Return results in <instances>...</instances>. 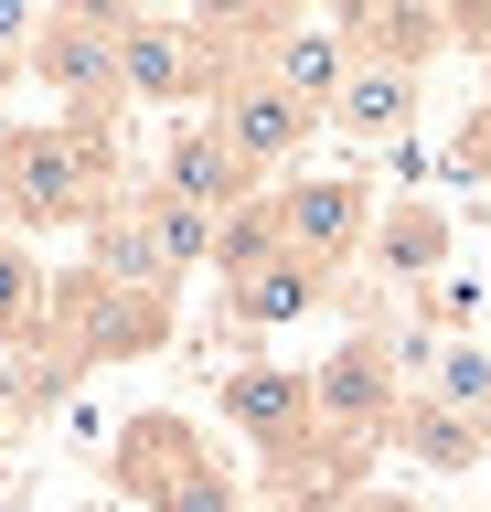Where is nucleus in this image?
<instances>
[{"instance_id": "obj_10", "label": "nucleus", "mask_w": 491, "mask_h": 512, "mask_svg": "<svg viewBox=\"0 0 491 512\" xmlns=\"http://www.w3.org/2000/svg\"><path fill=\"white\" fill-rule=\"evenodd\" d=\"M86 278H97V288H129V299H171V267H161L150 214H139V182L86 224Z\"/></svg>"}, {"instance_id": "obj_4", "label": "nucleus", "mask_w": 491, "mask_h": 512, "mask_svg": "<svg viewBox=\"0 0 491 512\" xmlns=\"http://www.w3.org/2000/svg\"><path fill=\"white\" fill-rule=\"evenodd\" d=\"M22 75H33L43 96H65L54 118L118 128V11H33Z\"/></svg>"}, {"instance_id": "obj_9", "label": "nucleus", "mask_w": 491, "mask_h": 512, "mask_svg": "<svg viewBox=\"0 0 491 512\" xmlns=\"http://www.w3.org/2000/svg\"><path fill=\"white\" fill-rule=\"evenodd\" d=\"M150 192H171V203H193V214H246V203H267V182L246 171V160L214 139V118H182L161 139V160H150Z\"/></svg>"}, {"instance_id": "obj_7", "label": "nucleus", "mask_w": 491, "mask_h": 512, "mask_svg": "<svg viewBox=\"0 0 491 512\" xmlns=\"http://www.w3.org/2000/svg\"><path fill=\"white\" fill-rule=\"evenodd\" d=\"M203 118H214V139H225V150L246 160L267 192L299 182V160H310V139H321V107H299V96H289V86H267V75H235V86L214 96Z\"/></svg>"}, {"instance_id": "obj_14", "label": "nucleus", "mask_w": 491, "mask_h": 512, "mask_svg": "<svg viewBox=\"0 0 491 512\" xmlns=\"http://www.w3.org/2000/svg\"><path fill=\"white\" fill-rule=\"evenodd\" d=\"M321 128H342V139H363V150L406 139V128H417V75H395V64H353Z\"/></svg>"}, {"instance_id": "obj_5", "label": "nucleus", "mask_w": 491, "mask_h": 512, "mask_svg": "<svg viewBox=\"0 0 491 512\" xmlns=\"http://www.w3.org/2000/svg\"><path fill=\"white\" fill-rule=\"evenodd\" d=\"M267 214H278V246L299 267H321V278H342L374 246V182L363 171H299V182L267 192Z\"/></svg>"}, {"instance_id": "obj_8", "label": "nucleus", "mask_w": 491, "mask_h": 512, "mask_svg": "<svg viewBox=\"0 0 491 512\" xmlns=\"http://www.w3.org/2000/svg\"><path fill=\"white\" fill-rule=\"evenodd\" d=\"M214 406H225L235 438H257V470H267V480L289 470V459H310V438H321V416H310V374H289V363H235Z\"/></svg>"}, {"instance_id": "obj_16", "label": "nucleus", "mask_w": 491, "mask_h": 512, "mask_svg": "<svg viewBox=\"0 0 491 512\" xmlns=\"http://www.w3.org/2000/svg\"><path fill=\"white\" fill-rule=\"evenodd\" d=\"M43 331H54V267L33 256V235L0 224V363L43 352Z\"/></svg>"}, {"instance_id": "obj_3", "label": "nucleus", "mask_w": 491, "mask_h": 512, "mask_svg": "<svg viewBox=\"0 0 491 512\" xmlns=\"http://www.w3.org/2000/svg\"><path fill=\"white\" fill-rule=\"evenodd\" d=\"M235 86L214 22H171V11H118V107H182V96H214Z\"/></svg>"}, {"instance_id": "obj_15", "label": "nucleus", "mask_w": 491, "mask_h": 512, "mask_svg": "<svg viewBox=\"0 0 491 512\" xmlns=\"http://www.w3.org/2000/svg\"><path fill=\"white\" fill-rule=\"evenodd\" d=\"M363 256H374L395 288H427L438 267H449V214H438L427 192H406V203H385V214H374V246H363Z\"/></svg>"}, {"instance_id": "obj_17", "label": "nucleus", "mask_w": 491, "mask_h": 512, "mask_svg": "<svg viewBox=\"0 0 491 512\" xmlns=\"http://www.w3.org/2000/svg\"><path fill=\"white\" fill-rule=\"evenodd\" d=\"M417 470H481L491 459V416H459V406H427V395H406V416H395V438Z\"/></svg>"}, {"instance_id": "obj_6", "label": "nucleus", "mask_w": 491, "mask_h": 512, "mask_svg": "<svg viewBox=\"0 0 491 512\" xmlns=\"http://www.w3.org/2000/svg\"><path fill=\"white\" fill-rule=\"evenodd\" d=\"M310 416H321V438H353V448H385L395 416H406V374H395L385 331H353L342 352L310 363Z\"/></svg>"}, {"instance_id": "obj_12", "label": "nucleus", "mask_w": 491, "mask_h": 512, "mask_svg": "<svg viewBox=\"0 0 491 512\" xmlns=\"http://www.w3.org/2000/svg\"><path fill=\"white\" fill-rule=\"evenodd\" d=\"M342 43L353 64H395V75H427L449 54V11H417V0H385V11H342Z\"/></svg>"}, {"instance_id": "obj_1", "label": "nucleus", "mask_w": 491, "mask_h": 512, "mask_svg": "<svg viewBox=\"0 0 491 512\" xmlns=\"http://www.w3.org/2000/svg\"><path fill=\"white\" fill-rule=\"evenodd\" d=\"M118 192H129L118 182V128H86V118L0 128V224L11 235H86Z\"/></svg>"}, {"instance_id": "obj_18", "label": "nucleus", "mask_w": 491, "mask_h": 512, "mask_svg": "<svg viewBox=\"0 0 491 512\" xmlns=\"http://www.w3.org/2000/svg\"><path fill=\"white\" fill-rule=\"evenodd\" d=\"M406 395H427V406H459V416H491V342H438L417 363V384Z\"/></svg>"}, {"instance_id": "obj_19", "label": "nucleus", "mask_w": 491, "mask_h": 512, "mask_svg": "<svg viewBox=\"0 0 491 512\" xmlns=\"http://www.w3.org/2000/svg\"><path fill=\"white\" fill-rule=\"evenodd\" d=\"M139 214H150V235H161V267L182 278V267H214V214H193V203H171V192L139 182Z\"/></svg>"}, {"instance_id": "obj_24", "label": "nucleus", "mask_w": 491, "mask_h": 512, "mask_svg": "<svg viewBox=\"0 0 491 512\" xmlns=\"http://www.w3.org/2000/svg\"><path fill=\"white\" fill-rule=\"evenodd\" d=\"M481 86H491V54H481ZM481 118H491V107H481Z\"/></svg>"}, {"instance_id": "obj_23", "label": "nucleus", "mask_w": 491, "mask_h": 512, "mask_svg": "<svg viewBox=\"0 0 491 512\" xmlns=\"http://www.w3.org/2000/svg\"><path fill=\"white\" fill-rule=\"evenodd\" d=\"M11 75H22V64H11V54H0V96H11Z\"/></svg>"}, {"instance_id": "obj_22", "label": "nucleus", "mask_w": 491, "mask_h": 512, "mask_svg": "<svg viewBox=\"0 0 491 512\" xmlns=\"http://www.w3.org/2000/svg\"><path fill=\"white\" fill-rule=\"evenodd\" d=\"M342 512H417V502H363V491H353V502H342Z\"/></svg>"}, {"instance_id": "obj_11", "label": "nucleus", "mask_w": 491, "mask_h": 512, "mask_svg": "<svg viewBox=\"0 0 491 512\" xmlns=\"http://www.w3.org/2000/svg\"><path fill=\"white\" fill-rule=\"evenodd\" d=\"M321 299H331V278H321V267H299L289 246L257 256V267H225V310L246 320V331H289V320H310Z\"/></svg>"}, {"instance_id": "obj_20", "label": "nucleus", "mask_w": 491, "mask_h": 512, "mask_svg": "<svg viewBox=\"0 0 491 512\" xmlns=\"http://www.w3.org/2000/svg\"><path fill=\"white\" fill-rule=\"evenodd\" d=\"M459 160H491V118H481V128H470V139H459Z\"/></svg>"}, {"instance_id": "obj_21", "label": "nucleus", "mask_w": 491, "mask_h": 512, "mask_svg": "<svg viewBox=\"0 0 491 512\" xmlns=\"http://www.w3.org/2000/svg\"><path fill=\"white\" fill-rule=\"evenodd\" d=\"M11 416H22V406H11V363H0V438H11Z\"/></svg>"}, {"instance_id": "obj_13", "label": "nucleus", "mask_w": 491, "mask_h": 512, "mask_svg": "<svg viewBox=\"0 0 491 512\" xmlns=\"http://www.w3.org/2000/svg\"><path fill=\"white\" fill-rule=\"evenodd\" d=\"M257 75L331 118V96H342V75H353V43H342V22H278V43H267Z\"/></svg>"}, {"instance_id": "obj_2", "label": "nucleus", "mask_w": 491, "mask_h": 512, "mask_svg": "<svg viewBox=\"0 0 491 512\" xmlns=\"http://www.w3.org/2000/svg\"><path fill=\"white\" fill-rule=\"evenodd\" d=\"M107 480H118L139 512H246V480L214 459V438H203L193 416H171V406H150V416L118 427Z\"/></svg>"}]
</instances>
